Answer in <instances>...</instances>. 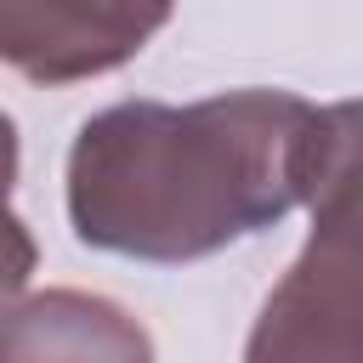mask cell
<instances>
[{
	"label": "cell",
	"instance_id": "cell-3",
	"mask_svg": "<svg viewBox=\"0 0 363 363\" xmlns=\"http://www.w3.org/2000/svg\"><path fill=\"white\" fill-rule=\"evenodd\" d=\"M176 0H0V62L34 85H79L125 68Z\"/></svg>",
	"mask_w": 363,
	"mask_h": 363
},
{
	"label": "cell",
	"instance_id": "cell-6",
	"mask_svg": "<svg viewBox=\"0 0 363 363\" xmlns=\"http://www.w3.org/2000/svg\"><path fill=\"white\" fill-rule=\"evenodd\" d=\"M17 164H23V153H17V125H11V113L0 108V199H11Z\"/></svg>",
	"mask_w": 363,
	"mask_h": 363
},
{
	"label": "cell",
	"instance_id": "cell-2",
	"mask_svg": "<svg viewBox=\"0 0 363 363\" xmlns=\"http://www.w3.org/2000/svg\"><path fill=\"white\" fill-rule=\"evenodd\" d=\"M357 267V170H346L312 199V233L261 301L244 363H363Z\"/></svg>",
	"mask_w": 363,
	"mask_h": 363
},
{
	"label": "cell",
	"instance_id": "cell-5",
	"mask_svg": "<svg viewBox=\"0 0 363 363\" xmlns=\"http://www.w3.org/2000/svg\"><path fill=\"white\" fill-rule=\"evenodd\" d=\"M34 267H40V250H34V233H28V221L0 199V312L28 289V278H34Z\"/></svg>",
	"mask_w": 363,
	"mask_h": 363
},
{
	"label": "cell",
	"instance_id": "cell-4",
	"mask_svg": "<svg viewBox=\"0 0 363 363\" xmlns=\"http://www.w3.org/2000/svg\"><path fill=\"white\" fill-rule=\"evenodd\" d=\"M0 363H159L153 335L91 289L17 295L0 312Z\"/></svg>",
	"mask_w": 363,
	"mask_h": 363
},
{
	"label": "cell",
	"instance_id": "cell-1",
	"mask_svg": "<svg viewBox=\"0 0 363 363\" xmlns=\"http://www.w3.org/2000/svg\"><path fill=\"white\" fill-rule=\"evenodd\" d=\"M357 170V102L312 108L278 85L204 102H113L68 147V227L85 250L187 267L278 227Z\"/></svg>",
	"mask_w": 363,
	"mask_h": 363
}]
</instances>
